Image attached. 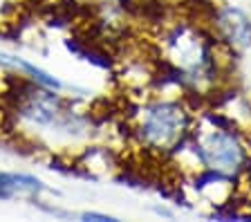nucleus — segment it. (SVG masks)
Masks as SVG:
<instances>
[{
	"label": "nucleus",
	"mask_w": 251,
	"mask_h": 222,
	"mask_svg": "<svg viewBox=\"0 0 251 222\" xmlns=\"http://www.w3.org/2000/svg\"><path fill=\"white\" fill-rule=\"evenodd\" d=\"M164 54L173 68L191 81H204L213 72V54L209 43L191 27H177L166 36Z\"/></svg>",
	"instance_id": "f257e3e1"
},
{
	"label": "nucleus",
	"mask_w": 251,
	"mask_h": 222,
	"mask_svg": "<svg viewBox=\"0 0 251 222\" xmlns=\"http://www.w3.org/2000/svg\"><path fill=\"white\" fill-rule=\"evenodd\" d=\"M186 128V112L177 103H152L141 112L137 135L144 146L152 150H168L184 137Z\"/></svg>",
	"instance_id": "f03ea898"
},
{
	"label": "nucleus",
	"mask_w": 251,
	"mask_h": 222,
	"mask_svg": "<svg viewBox=\"0 0 251 222\" xmlns=\"http://www.w3.org/2000/svg\"><path fill=\"white\" fill-rule=\"evenodd\" d=\"M198 150L204 164L220 175H235L245 164V148L240 139L222 128L204 130L198 139Z\"/></svg>",
	"instance_id": "7ed1b4c3"
},
{
	"label": "nucleus",
	"mask_w": 251,
	"mask_h": 222,
	"mask_svg": "<svg viewBox=\"0 0 251 222\" xmlns=\"http://www.w3.org/2000/svg\"><path fill=\"white\" fill-rule=\"evenodd\" d=\"M220 27L231 43H238V45H249L251 43V23L240 11H225L220 18Z\"/></svg>",
	"instance_id": "20e7f679"
},
{
	"label": "nucleus",
	"mask_w": 251,
	"mask_h": 222,
	"mask_svg": "<svg viewBox=\"0 0 251 222\" xmlns=\"http://www.w3.org/2000/svg\"><path fill=\"white\" fill-rule=\"evenodd\" d=\"M41 189V182L31 177H18V175H7L0 177V196H18V193H34Z\"/></svg>",
	"instance_id": "39448f33"
}]
</instances>
